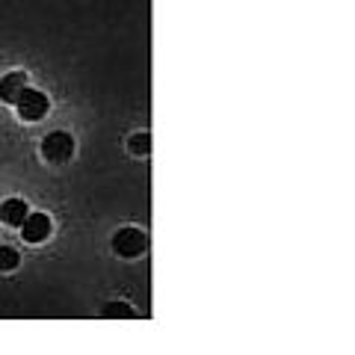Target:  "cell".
Wrapping results in <instances>:
<instances>
[{
  "label": "cell",
  "instance_id": "8",
  "mask_svg": "<svg viewBox=\"0 0 355 355\" xmlns=\"http://www.w3.org/2000/svg\"><path fill=\"white\" fill-rule=\"evenodd\" d=\"M104 314H107V317H133L137 311H133L130 305H107Z\"/></svg>",
  "mask_w": 355,
  "mask_h": 355
},
{
  "label": "cell",
  "instance_id": "9",
  "mask_svg": "<svg viewBox=\"0 0 355 355\" xmlns=\"http://www.w3.org/2000/svg\"><path fill=\"white\" fill-rule=\"evenodd\" d=\"M130 151L133 154H148V133H139V137L130 139Z\"/></svg>",
  "mask_w": 355,
  "mask_h": 355
},
{
  "label": "cell",
  "instance_id": "5",
  "mask_svg": "<svg viewBox=\"0 0 355 355\" xmlns=\"http://www.w3.org/2000/svg\"><path fill=\"white\" fill-rule=\"evenodd\" d=\"M27 89V77L15 71V74H6L3 80H0V98H3L6 104H15L18 101V95Z\"/></svg>",
  "mask_w": 355,
  "mask_h": 355
},
{
  "label": "cell",
  "instance_id": "4",
  "mask_svg": "<svg viewBox=\"0 0 355 355\" xmlns=\"http://www.w3.org/2000/svg\"><path fill=\"white\" fill-rule=\"evenodd\" d=\"M21 234L27 243H42L51 234V216L48 214H27L21 222Z\"/></svg>",
  "mask_w": 355,
  "mask_h": 355
},
{
  "label": "cell",
  "instance_id": "3",
  "mask_svg": "<svg viewBox=\"0 0 355 355\" xmlns=\"http://www.w3.org/2000/svg\"><path fill=\"white\" fill-rule=\"evenodd\" d=\"M113 249L121 254V258H137V254L146 252V234L137 228H121L113 237Z\"/></svg>",
  "mask_w": 355,
  "mask_h": 355
},
{
  "label": "cell",
  "instance_id": "7",
  "mask_svg": "<svg viewBox=\"0 0 355 355\" xmlns=\"http://www.w3.org/2000/svg\"><path fill=\"white\" fill-rule=\"evenodd\" d=\"M18 266V252L12 246H0V270H15Z\"/></svg>",
  "mask_w": 355,
  "mask_h": 355
},
{
  "label": "cell",
  "instance_id": "1",
  "mask_svg": "<svg viewBox=\"0 0 355 355\" xmlns=\"http://www.w3.org/2000/svg\"><path fill=\"white\" fill-rule=\"evenodd\" d=\"M15 107H18V116L24 121H39V119L48 116L51 104H48V98H44L42 92H36V89H24V92L18 95Z\"/></svg>",
  "mask_w": 355,
  "mask_h": 355
},
{
  "label": "cell",
  "instance_id": "6",
  "mask_svg": "<svg viewBox=\"0 0 355 355\" xmlns=\"http://www.w3.org/2000/svg\"><path fill=\"white\" fill-rule=\"evenodd\" d=\"M24 216H27V205L21 202V198H9V202H3V207H0L3 225H21Z\"/></svg>",
  "mask_w": 355,
  "mask_h": 355
},
{
  "label": "cell",
  "instance_id": "2",
  "mask_svg": "<svg viewBox=\"0 0 355 355\" xmlns=\"http://www.w3.org/2000/svg\"><path fill=\"white\" fill-rule=\"evenodd\" d=\"M42 154L48 157L51 163H65L74 154V139L69 137V133H62V130H57V133H48L44 137V142H42Z\"/></svg>",
  "mask_w": 355,
  "mask_h": 355
}]
</instances>
